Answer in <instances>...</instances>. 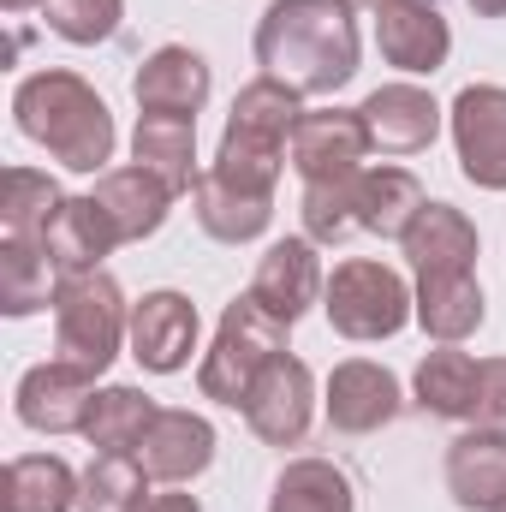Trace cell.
Returning <instances> with one entry per match:
<instances>
[{"label":"cell","mask_w":506,"mask_h":512,"mask_svg":"<svg viewBox=\"0 0 506 512\" xmlns=\"http://www.w3.org/2000/svg\"><path fill=\"white\" fill-rule=\"evenodd\" d=\"M256 66L298 96H334L358 78V0H268Z\"/></svg>","instance_id":"obj_1"},{"label":"cell","mask_w":506,"mask_h":512,"mask_svg":"<svg viewBox=\"0 0 506 512\" xmlns=\"http://www.w3.org/2000/svg\"><path fill=\"white\" fill-rule=\"evenodd\" d=\"M12 120H18V131H24L36 149H48V155H54L60 167H72V173H108L114 143H120L108 102H102L78 72H66V66H42V72L18 78V90H12Z\"/></svg>","instance_id":"obj_2"},{"label":"cell","mask_w":506,"mask_h":512,"mask_svg":"<svg viewBox=\"0 0 506 512\" xmlns=\"http://www.w3.org/2000/svg\"><path fill=\"white\" fill-rule=\"evenodd\" d=\"M304 120V96L286 90L280 78H251L233 96V114L221 131V149L209 161V173L233 191L251 197H274L286 161H292V126Z\"/></svg>","instance_id":"obj_3"},{"label":"cell","mask_w":506,"mask_h":512,"mask_svg":"<svg viewBox=\"0 0 506 512\" xmlns=\"http://www.w3.org/2000/svg\"><path fill=\"white\" fill-rule=\"evenodd\" d=\"M131 340V304L120 280L108 268H84V274H60L54 292V358L84 370V376H108V364L120 358Z\"/></svg>","instance_id":"obj_4"},{"label":"cell","mask_w":506,"mask_h":512,"mask_svg":"<svg viewBox=\"0 0 506 512\" xmlns=\"http://www.w3.org/2000/svg\"><path fill=\"white\" fill-rule=\"evenodd\" d=\"M286 334H292V322H280L256 292H239L221 310L215 346L197 364V393L215 399V405H227V411H245V399L262 382V370L286 352Z\"/></svg>","instance_id":"obj_5"},{"label":"cell","mask_w":506,"mask_h":512,"mask_svg":"<svg viewBox=\"0 0 506 512\" xmlns=\"http://www.w3.org/2000/svg\"><path fill=\"white\" fill-rule=\"evenodd\" d=\"M322 310H328L334 334L370 346V340H393V334L417 316V292L405 286L399 268H387L376 256H346V262L328 274Z\"/></svg>","instance_id":"obj_6"},{"label":"cell","mask_w":506,"mask_h":512,"mask_svg":"<svg viewBox=\"0 0 506 512\" xmlns=\"http://www.w3.org/2000/svg\"><path fill=\"white\" fill-rule=\"evenodd\" d=\"M459 173L477 191H506V84H465L447 108Z\"/></svg>","instance_id":"obj_7"},{"label":"cell","mask_w":506,"mask_h":512,"mask_svg":"<svg viewBox=\"0 0 506 512\" xmlns=\"http://www.w3.org/2000/svg\"><path fill=\"white\" fill-rule=\"evenodd\" d=\"M197 334H203L197 304H191L185 292H173V286L143 292V298L131 304V340L126 346L149 376H179V370L191 364V352H197Z\"/></svg>","instance_id":"obj_8"},{"label":"cell","mask_w":506,"mask_h":512,"mask_svg":"<svg viewBox=\"0 0 506 512\" xmlns=\"http://www.w3.org/2000/svg\"><path fill=\"white\" fill-rule=\"evenodd\" d=\"M310 417H316V376H310L304 358L280 352L245 399V423L268 447H298L310 435Z\"/></svg>","instance_id":"obj_9"},{"label":"cell","mask_w":506,"mask_h":512,"mask_svg":"<svg viewBox=\"0 0 506 512\" xmlns=\"http://www.w3.org/2000/svg\"><path fill=\"white\" fill-rule=\"evenodd\" d=\"M96 393H102L96 376H84V370H72V364L48 358V364H36V370H24V376H18L12 411H18V423H24V429H36V435H84Z\"/></svg>","instance_id":"obj_10"},{"label":"cell","mask_w":506,"mask_h":512,"mask_svg":"<svg viewBox=\"0 0 506 512\" xmlns=\"http://www.w3.org/2000/svg\"><path fill=\"white\" fill-rule=\"evenodd\" d=\"M370 126L358 108H304V120L292 126V167L304 185H322V179H346L364 167L370 155Z\"/></svg>","instance_id":"obj_11"},{"label":"cell","mask_w":506,"mask_h":512,"mask_svg":"<svg viewBox=\"0 0 506 512\" xmlns=\"http://www.w3.org/2000/svg\"><path fill=\"white\" fill-rule=\"evenodd\" d=\"M376 48L405 78H435L453 54V24L435 0H387L376 6Z\"/></svg>","instance_id":"obj_12"},{"label":"cell","mask_w":506,"mask_h":512,"mask_svg":"<svg viewBox=\"0 0 506 512\" xmlns=\"http://www.w3.org/2000/svg\"><path fill=\"white\" fill-rule=\"evenodd\" d=\"M137 465L149 471V483H167V489H185L191 477H203L215 465V423L197 417V411H179V405H161L155 423L143 429L137 441Z\"/></svg>","instance_id":"obj_13"},{"label":"cell","mask_w":506,"mask_h":512,"mask_svg":"<svg viewBox=\"0 0 506 512\" xmlns=\"http://www.w3.org/2000/svg\"><path fill=\"white\" fill-rule=\"evenodd\" d=\"M322 411L340 435H376L387 429L399 411H405V393H399V376L387 364H370V358H346L334 364L328 376V393H322Z\"/></svg>","instance_id":"obj_14"},{"label":"cell","mask_w":506,"mask_h":512,"mask_svg":"<svg viewBox=\"0 0 506 512\" xmlns=\"http://www.w3.org/2000/svg\"><path fill=\"white\" fill-rule=\"evenodd\" d=\"M251 292L280 316V322H298L310 304H322L328 292V274H322V256H316V239H274L268 251L256 256Z\"/></svg>","instance_id":"obj_15"},{"label":"cell","mask_w":506,"mask_h":512,"mask_svg":"<svg viewBox=\"0 0 506 512\" xmlns=\"http://www.w3.org/2000/svg\"><path fill=\"white\" fill-rule=\"evenodd\" d=\"M364 126H370V143L381 155H417L441 137V102L423 90V84H381L364 96Z\"/></svg>","instance_id":"obj_16"},{"label":"cell","mask_w":506,"mask_h":512,"mask_svg":"<svg viewBox=\"0 0 506 512\" xmlns=\"http://www.w3.org/2000/svg\"><path fill=\"white\" fill-rule=\"evenodd\" d=\"M209 90H215L209 60H203L197 48H185V42L155 48V54L137 66V78H131V96H137L143 114H191V120H197L203 102H209Z\"/></svg>","instance_id":"obj_17"},{"label":"cell","mask_w":506,"mask_h":512,"mask_svg":"<svg viewBox=\"0 0 506 512\" xmlns=\"http://www.w3.org/2000/svg\"><path fill=\"white\" fill-rule=\"evenodd\" d=\"M447 495L465 512H501L506 501V435L501 429H465L447 441Z\"/></svg>","instance_id":"obj_18"},{"label":"cell","mask_w":506,"mask_h":512,"mask_svg":"<svg viewBox=\"0 0 506 512\" xmlns=\"http://www.w3.org/2000/svg\"><path fill=\"white\" fill-rule=\"evenodd\" d=\"M42 245H48V256H54V268H60V274H84V268H102L108 256L126 245V239H120L114 215H108L96 197H66V203L54 209V221H48Z\"/></svg>","instance_id":"obj_19"},{"label":"cell","mask_w":506,"mask_h":512,"mask_svg":"<svg viewBox=\"0 0 506 512\" xmlns=\"http://www.w3.org/2000/svg\"><path fill=\"white\" fill-rule=\"evenodd\" d=\"M423 203H429V191L405 167H364V173H352V221H358V233L405 239L411 221L423 215Z\"/></svg>","instance_id":"obj_20"},{"label":"cell","mask_w":506,"mask_h":512,"mask_svg":"<svg viewBox=\"0 0 506 512\" xmlns=\"http://www.w3.org/2000/svg\"><path fill=\"white\" fill-rule=\"evenodd\" d=\"M108 215H114V227H120V239L137 245V239H155L161 227H167V209H173V185L167 179H155L149 167H108L102 179H96V191H90Z\"/></svg>","instance_id":"obj_21"},{"label":"cell","mask_w":506,"mask_h":512,"mask_svg":"<svg viewBox=\"0 0 506 512\" xmlns=\"http://www.w3.org/2000/svg\"><path fill=\"white\" fill-rule=\"evenodd\" d=\"M405 262L417 274H453V268H477L483 239H477V221L453 203H423V215L411 221V233L399 239Z\"/></svg>","instance_id":"obj_22"},{"label":"cell","mask_w":506,"mask_h":512,"mask_svg":"<svg viewBox=\"0 0 506 512\" xmlns=\"http://www.w3.org/2000/svg\"><path fill=\"white\" fill-rule=\"evenodd\" d=\"M489 304L477 286V268H453V274H417V322L435 346H459L483 328Z\"/></svg>","instance_id":"obj_23"},{"label":"cell","mask_w":506,"mask_h":512,"mask_svg":"<svg viewBox=\"0 0 506 512\" xmlns=\"http://www.w3.org/2000/svg\"><path fill=\"white\" fill-rule=\"evenodd\" d=\"M131 155H137V167H149L173 191H191L203 179V167H197V120L191 114H137Z\"/></svg>","instance_id":"obj_24"},{"label":"cell","mask_w":506,"mask_h":512,"mask_svg":"<svg viewBox=\"0 0 506 512\" xmlns=\"http://www.w3.org/2000/svg\"><path fill=\"white\" fill-rule=\"evenodd\" d=\"M477 370L483 358L459 352V346H435L423 352L417 376H411V393L429 417H447V423H471L477 417Z\"/></svg>","instance_id":"obj_25"},{"label":"cell","mask_w":506,"mask_h":512,"mask_svg":"<svg viewBox=\"0 0 506 512\" xmlns=\"http://www.w3.org/2000/svg\"><path fill=\"white\" fill-rule=\"evenodd\" d=\"M191 209H197V227H203L209 239H221V245H251V239L268 233V221H274V197L233 191V185H221L209 167H203V179L191 185Z\"/></svg>","instance_id":"obj_26"},{"label":"cell","mask_w":506,"mask_h":512,"mask_svg":"<svg viewBox=\"0 0 506 512\" xmlns=\"http://www.w3.org/2000/svg\"><path fill=\"white\" fill-rule=\"evenodd\" d=\"M60 292V268L42 239H0V316L24 322L48 310Z\"/></svg>","instance_id":"obj_27"},{"label":"cell","mask_w":506,"mask_h":512,"mask_svg":"<svg viewBox=\"0 0 506 512\" xmlns=\"http://www.w3.org/2000/svg\"><path fill=\"white\" fill-rule=\"evenodd\" d=\"M84 477L60 453H18L6 465V512H78Z\"/></svg>","instance_id":"obj_28"},{"label":"cell","mask_w":506,"mask_h":512,"mask_svg":"<svg viewBox=\"0 0 506 512\" xmlns=\"http://www.w3.org/2000/svg\"><path fill=\"white\" fill-rule=\"evenodd\" d=\"M268 512H358V495L334 459H292L274 477Z\"/></svg>","instance_id":"obj_29"},{"label":"cell","mask_w":506,"mask_h":512,"mask_svg":"<svg viewBox=\"0 0 506 512\" xmlns=\"http://www.w3.org/2000/svg\"><path fill=\"white\" fill-rule=\"evenodd\" d=\"M155 399L143 387H102L96 405H90V423H84V441L96 453H137L143 429L155 423Z\"/></svg>","instance_id":"obj_30"},{"label":"cell","mask_w":506,"mask_h":512,"mask_svg":"<svg viewBox=\"0 0 506 512\" xmlns=\"http://www.w3.org/2000/svg\"><path fill=\"white\" fill-rule=\"evenodd\" d=\"M149 471L137 465V453H96L78 489V512H149Z\"/></svg>","instance_id":"obj_31"},{"label":"cell","mask_w":506,"mask_h":512,"mask_svg":"<svg viewBox=\"0 0 506 512\" xmlns=\"http://www.w3.org/2000/svg\"><path fill=\"white\" fill-rule=\"evenodd\" d=\"M66 191L36 173V167H6V197H0V239H42Z\"/></svg>","instance_id":"obj_32"},{"label":"cell","mask_w":506,"mask_h":512,"mask_svg":"<svg viewBox=\"0 0 506 512\" xmlns=\"http://www.w3.org/2000/svg\"><path fill=\"white\" fill-rule=\"evenodd\" d=\"M358 173H364V167H358ZM298 215H304V239H316V245H346V239L358 233V221H352V173H346V179L304 185Z\"/></svg>","instance_id":"obj_33"},{"label":"cell","mask_w":506,"mask_h":512,"mask_svg":"<svg viewBox=\"0 0 506 512\" xmlns=\"http://www.w3.org/2000/svg\"><path fill=\"white\" fill-rule=\"evenodd\" d=\"M42 18H48V30H54L60 42L96 48V42H108V36L120 30L126 0H42Z\"/></svg>","instance_id":"obj_34"},{"label":"cell","mask_w":506,"mask_h":512,"mask_svg":"<svg viewBox=\"0 0 506 512\" xmlns=\"http://www.w3.org/2000/svg\"><path fill=\"white\" fill-rule=\"evenodd\" d=\"M471 423L506 435V358H483V370H477V417Z\"/></svg>","instance_id":"obj_35"},{"label":"cell","mask_w":506,"mask_h":512,"mask_svg":"<svg viewBox=\"0 0 506 512\" xmlns=\"http://www.w3.org/2000/svg\"><path fill=\"white\" fill-rule=\"evenodd\" d=\"M149 512H203V507H197V495H179V489H173V495H155Z\"/></svg>","instance_id":"obj_36"},{"label":"cell","mask_w":506,"mask_h":512,"mask_svg":"<svg viewBox=\"0 0 506 512\" xmlns=\"http://www.w3.org/2000/svg\"><path fill=\"white\" fill-rule=\"evenodd\" d=\"M477 18H506V0H471Z\"/></svg>","instance_id":"obj_37"},{"label":"cell","mask_w":506,"mask_h":512,"mask_svg":"<svg viewBox=\"0 0 506 512\" xmlns=\"http://www.w3.org/2000/svg\"><path fill=\"white\" fill-rule=\"evenodd\" d=\"M6 12H30V6H42V0H0Z\"/></svg>","instance_id":"obj_38"},{"label":"cell","mask_w":506,"mask_h":512,"mask_svg":"<svg viewBox=\"0 0 506 512\" xmlns=\"http://www.w3.org/2000/svg\"><path fill=\"white\" fill-rule=\"evenodd\" d=\"M358 6H370V12H376V6H387V0H358Z\"/></svg>","instance_id":"obj_39"},{"label":"cell","mask_w":506,"mask_h":512,"mask_svg":"<svg viewBox=\"0 0 506 512\" xmlns=\"http://www.w3.org/2000/svg\"><path fill=\"white\" fill-rule=\"evenodd\" d=\"M501 512H506V501H501Z\"/></svg>","instance_id":"obj_40"}]
</instances>
